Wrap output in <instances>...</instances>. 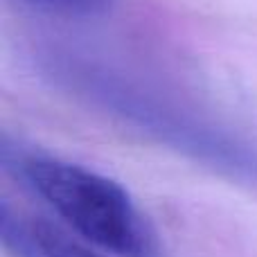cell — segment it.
Listing matches in <instances>:
<instances>
[{
    "mask_svg": "<svg viewBox=\"0 0 257 257\" xmlns=\"http://www.w3.org/2000/svg\"><path fill=\"white\" fill-rule=\"evenodd\" d=\"M36 68L57 90L131 126L156 145L230 181L257 187V147L228 126L151 90L126 72L70 50L39 52Z\"/></svg>",
    "mask_w": 257,
    "mask_h": 257,
    "instance_id": "1",
    "label": "cell"
},
{
    "mask_svg": "<svg viewBox=\"0 0 257 257\" xmlns=\"http://www.w3.org/2000/svg\"><path fill=\"white\" fill-rule=\"evenodd\" d=\"M0 158L16 181L88 244L117 257H167L149 217L115 178L59 156L23 149L7 136Z\"/></svg>",
    "mask_w": 257,
    "mask_h": 257,
    "instance_id": "2",
    "label": "cell"
},
{
    "mask_svg": "<svg viewBox=\"0 0 257 257\" xmlns=\"http://www.w3.org/2000/svg\"><path fill=\"white\" fill-rule=\"evenodd\" d=\"M0 239L14 257H102L48 223L25 221L7 205L0 210Z\"/></svg>",
    "mask_w": 257,
    "mask_h": 257,
    "instance_id": "3",
    "label": "cell"
},
{
    "mask_svg": "<svg viewBox=\"0 0 257 257\" xmlns=\"http://www.w3.org/2000/svg\"><path fill=\"white\" fill-rule=\"evenodd\" d=\"M16 3L41 16L81 21V18H93L104 14L115 0H16Z\"/></svg>",
    "mask_w": 257,
    "mask_h": 257,
    "instance_id": "4",
    "label": "cell"
}]
</instances>
